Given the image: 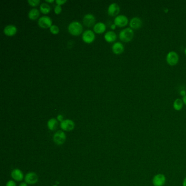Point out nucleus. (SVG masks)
<instances>
[{"label": "nucleus", "mask_w": 186, "mask_h": 186, "mask_svg": "<svg viewBox=\"0 0 186 186\" xmlns=\"http://www.w3.org/2000/svg\"><path fill=\"white\" fill-rule=\"evenodd\" d=\"M134 36V31L131 28H127L121 30L119 33V38L121 41L128 43L132 41Z\"/></svg>", "instance_id": "obj_1"}, {"label": "nucleus", "mask_w": 186, "mask_h": 186, "mask_svg": "<svg viewBox=\"0 0 186 186\" xmlns=\"http://www.w3.org/2000/svg\"><path fill=\"white\" fill-rule=\"evenodd\" d=\"M68 30L69 32L73 36H79L83 32V27L80 22L74 21L71 22L69 24Z\"/></svg>", "instance_id": "obj_2"}, {"label": "nucleus", "mask_w": 186, "mask_h": 186, "mask_svg": "<svg viewBox=\"0 0 186 186\" xmlns=\"http://www.w3.org/2000/svg\"><path fill=\"white\" fill-rule=\"evenodd\" d=\"M167 63L170 66H175L179 61V56L176 52L171 51L169 52L166 56Z\"/></svg>", "instance_id": "obj_3"}, {"label": "nucleus", "mask_w": 186, "mask_h": 186, "mask_svg": "<svg viewBox=\"0 0 186 186\" xmlns=\"http://www.w3.org/2000/svg\"><path fill=\"white\" fill-rule=\"evenodd\" d=\"M54 143L58 145H61L66 140V135L63 131H58L53 135Z\"/></svg>", "instance_id": "obj_4"}, {"label": "nucleus", "mask_w": 186, "mask_h": 186, "mask_svg": "<svg viewBox=\"0 0 186 186\" xmlns=\"http://www.w3.org/2000/svg\"><path fill=\"white\" fill-rule=\"evenodd\" d=\"M113 22L116 26L119 28H124L128 24L129 20L126 15H118L115 18Z\"/></svg>", "instance_id": "obj_5"}, {"label": "nucleus", "mask_w": 186, "mask_h": 186, "mask_svg": "<svg viewBox=\"0 0 186 186\" xmlns=\"http://www.w3.org/2000/svg\"><path fill=\"white\" fill-rule=\"evenodd\" d=\"M60 127L63 131L66 132L73 131L75 127V123L70 119L64 120L61 122Z\"/></svg>", "instance_id": "obj_6"}, {"label": "nucleus", "mask_w": 186, "mask_h": 186, "mask_svg": "<svg viewBox=\"0 0 186 186\" xmlns=\"http://www.w3.org/2000/svg\"><path fill=\"white\" fill-rule=\"evenodd\" d=\"M25 182L29 184H34L38 181V176L34 172H28L24 178Z\"/></svg>", "instance_id": "obj_7"}, {"label": "nucleus", "mask_w": 186, "mask_h": 186, "mask_svg": "<svg viewBox=\"0 0 186 186\" xmlns=\"http://www.w3.org/2000/svg\"><path fill=\"white\" fill-rule=\"evenodd\" d=\"M52 23L53 22L52 19L48 16H43L39 18L38 21L39 26L43 28H50V26L52 25Z\"/></svg>", "instance_id": "obj_8"}, {"label": "nucleus", "mask_w": 186, "mask_h": 186, "mask_svg": "<svg viewBox=\"0 0 186 186\" xmlns=\"http://www.w3.org/2000/svg\"><path fill=\"white\" fill-rule=\"evenodd\" d=\"M82 39L85 43L90 44L94 41L95 34L92 30H87L85 31L82 35Z\"/></svg>", "instance_id": "obj_9"}, {"label": "nucleus", "mask_w": 186, "mask_h": 186, "mask_svg": "<svg viewBox=\"0 0 186 186\" xmlns=\"http://www.w3.org/2000/svg\"><path fill=\"white\" fill-rule=\"evenodd\" d=\"M166 182V178L162 173H158L152 179V183L154 186H164Z\"/></svg>", "instance_id": "obj_10"}, {"label": "nucleus", "mask_w": 186, "mask_h": 186, "mask_svg": "<svg viewBox=\"0 0 186 186\" xmlns=\"http://www.w3.org/2000/svg\"><path fill=\"white\" fill-rule=\"evenodd\" d=\"M83 22L85 26L88 28H90L95 25L94 24L96 22V18L94 15L92 14L88 13L84 15Z\"/></svg>", "instance_id": "obj_11"}, {"label": "nucleus", "mask_w": 186, "mask_h": 186, "mask_svg": "<svg viewBox=\"0 0 186 186\" xmlns=\"http://www.w3.org/2000/svg\"><path fill=\"white\" fill-rule=\"evenodd\" d=\"M120 12L119 5L116 3H112L109 5L108 8V13L111 17H116Z\"/></svg>", "instance_id": "obj_12"}, {"label": "nucleus", "mask_w": 186, "mask_h": 186, "mask_svg": "<svg viewBox=\"0 0 186 186\" xmlns=\"http://www.w3.org/2000/svg\"><path fill=\"white\" fill-rule=\"evenodd\" d=\"M129 28L132 30H138L141 28L142 26V21L141 19L139 17H134L131 19L129 22Z\"/></svg>", "instance_id": "obj_13"}, {"label": "nucleus", "mask_w": 186, "mask_h": 186, "mask_svg": "<svg viewBox=\"0 0 186 186\" xmlns=\"http://www.w3.org/2000/svg\"><path fill=\"white\" fill-rule=\"evenodd\" d=\"M11 176L13 180L18 182L22 181L24 177V173H23V171L18 168L14 169L12 170L11 173Z\"/></svg>", "instance_id": "obj_14"}, {"label": "nucleus", "mask_w": 186, "mask_h": 186, "mask_svg": "<svg viewBox=\"0 0 186 186\" xmlns=\"http://www.w3.org/2000/svg\"><path fill=\"white\" fill-rule=\"evenodd\" d=\"M111 49H112V51L115 54L120 55L124 52V45L120 42H117L113 43L112 45Z\"/></svg>", "instance_id": "obj_15"}, {"label": "nucleus", "mask_w": 186, "mask_h": 186, "mask_svg": "<svg viewBox=\"0 0 186 186\" xmlns=\"http://www.w3.org/2000/svg\"><path fill=\"white\" fill-rule=\"evenodd\" d=\"M3 32L7 36H13L17 33V28L15 25L12 24L8 25L5 26V28H4Z\"/></svg>", "instance_id": "obj_16"}, {"label": "nucleus", "mask_w": 186, "mask_h": 186, "mask_svg": "<svg viewBox=\"0 0 186 186\" xmlns=\"http://www.w3.org/2000/svg\"><path fill=\"white\" fill-rule=\"evenodd\" d=\"M104 39L107 42L112 43L116 40L117 34L113 31H109L106 32L104 34Z\"/></svg>", "instance_id": "obj_17"}, {"label": "nucleus", "mask_w": 186, "mask_h": 186, "mask_svg": "<svg viewBox=\"0 0 186 186\" xmlns=\"http://www.w3.org/2000/svg\"><path fill=\"white\" fill-rule=\"evenodd\" d=\"M106 30V25L103 22L97 23L93 26V31L97 33H102Z\"/></svg>", "instance_id": "obj_18"}, {"label": "nucleus", "mask_w": 186, "mask_h": 186, "mask_svg": "<svg viewBox=\"0 0 186 186\" xmlns=\"http://www.w3.org/2000/svg\"><path fill=\"white\" fill-rule=\"evenodd\" d=\"M58 121L55 118H52L48 120L47 126L50 131H53L58 127Z\"/></svg>", "instance_id": "obj_19"}, {"label": "nucleus", "mask_w": 186, "mask_h": 186, "mask_svg": "<svg viewBox=\"0 0 186 186\" xmlns=\"http://www.w3.org/2000/svg\"><path fill=\"white\" fill-rule=\"evenodd\" d=\"M39 15H40V12L38 9L34 8L30 9L28 14L29 19L31 20H36L38 19Z\"/></svg>", "instance_id": "obj_20"}, {"label": "nucleus", "mask_w": 186, "mask_h": 186, "mask_svg": "<svg viewBox=\"0 0 186 186\" xmlns=\"http://www.w3.org/2000/svg\"><path fill=\"white\" fill-rule=\"evenodd\" d=\"M183 105H184V103H183L182 99L180 98H177L173 102V109H175L176 111H180L183 108Z\"/></svg>", "instance_id": "obj_21"}, {"label": "nucleus", "mask_w": 186, "mask_h": 186, "mask_svg": "<svg viewBox=\"0 0 186 186\" xmlns=\"http://www.w3.org/2000/svg\"><path fill=\"white\" fill-rule=\"evenodd\" d=\"M39 9L42 13L43 14H48L50 12L51 10V7L50 6L49 4H48L47 3H42L39 6Z\"/></svg>", "instance_id": "obj_22"}, {"label": "nucleus", "mask_w": 186, "mask_h": 186, "mask_svg": "<svg viewBox=\"0 0 186 186\" xmlns=\"http://www.w3.org/2000/svg\"><path fill=\"white\" fill-rule=\"evenodd\" d=\"M50 32H52L53 34H56L59 33L60 29L57 25H52L49 28Z\"/></svg>", "instance_id": "obj_23"}, {"label": "nucleus", "mask_w": 186, "mask_h": 186, "mask_svg": "<svg viewBox=\"0 0 186 186\" xmlns=\"http://www.w3.org/2000/svg\"><path fill=\"white\" fill-rule=\"evenodd\" d=\"M28 3L30 6L32 7H35L38 6L40 3V0H28Z\"/></svg>", "instance_id": "obj_24"}, {"label": "nucleus", "mask_w": 186, "mask_h": 186, "mask_svg": "<svg viewBox=\"0 0 186 186\" xmlns=\"http://www.w3.org/2000/svg\"><path fill=\"white\" fill-rule=\"evenodd\" d=\"M61 11H62V8H61V7L60 5H56L55 7V8H54V12H55V13L56 14H59L61 12Z\"/></svg>", "instance_id": "obj_25"}, {"label": "nucleus", "mask_w": 186, "mask_h": 186, "mask_svg": "<svg viewBox=\"0 0 186 186\" xmlns=\"http://www.w3.org/2000/svg\"><path fill=\"white\" fill-rule=\"evenodd\" d=\"M6 186H17V184L13 180H9L7 182Z\"/></svg>", "instance_id": "obj_26"}, {"label": "nucleus", "mask_w": 186, "mask_h": 186, "mask_svg": "<svg viewBox=\"0 0 186 186\" xmlns=\"http://www.w3.org/2000/svg\"><path fill=\"white\" fill-rule=\"evenodd\" d=\"M56 3H57L58 5H62V4H64V3L67 2V0H56Z\"/></svg>", "instance_id": "obj_27"}, {"label": "nucleus", "mask_w": 186, "mask_h": 186, "mask_svg": "<svg viewBox=\"0 0 186 186\" xmlns=\"http://www.w3.org/2000/svg\"><path fill=\"white\" fill-rule=\"evenodd\" d=\"M57 120L58 121H60L61 122H62V121H63L64 120H63V116L61 114L58 115V116H57Z\"/></svg>", "instance_id": "obj_28"}, {"label": "nucleus", "mask_w": 186, "mask_h": 186, "mask_svg": "<svg viewBox=\"0 0 186 186\" xmlns=\"http://www.w3.org/2000/svg\"><path fill=\"white\" fill-rule=\"evenodd\" d=\"M180 94H181L182 96H185L186 95V92L184 90H182V91L180 92Z\"/></svg>", "instance_id": "obj_29"}, {"label": "nucleus", "mask_w": 186, "mask_h": 186, "mask_svg": "<svg viewBox=\"0 0 186 186\" xmlns=\"http://www.w3.org/2000/svg\"><path fill=\"white\" fill-rule=\"evenodd\" d=\"M19 186H28V183H26V182H22L19 184Z\"/></svg>", "instance_id": "obj_30"}, {"label": "nucleus", "mask_w": 186, "mask_h": 186, "mask_svg": "<svg viewBox=\"0 0 186 186\" xmlns=\"http://www.w3.org/2000/svg\"><path fill=\"white\" fill-rule=\"evenodd\" d=\"M116 25L115 24H113L111 25V27H110V28H111L112 29V30H115V29L116 28Z\"/></svg>", "instance_id": "obj_31"}, {"label": "nucleus", "mask_w": 186, "mask_h": 186, "mask_svg": "<svg viewBox=\"0 0 186 186\" xmlns=\"http://www.w3.org/2000/svg\"><path fill=\"white\" fill-rule=\"evenodd\" d=\"M182 101L183 102V103H184V104L186 105V95L185 96L183 97V98H182Z\"/></svg>", "instance_id": "obj_32"}, {"label": "nucleus", "mask_w": 186, "mask_h": 186, "mask_svg": "<svg viewBox=\"0 0 186 186\" xmlns=\"http://www.w3.org/2000/svg\"><path fill=\"white\" fill-rule=\"evenodd\" d=\"M182 185L183 186H186V177L184 178V180L183 181V183H182Z\"/></svg>", "instance_id": "obj_33"}, {"label": "nucleus", "mask_w": 186, "mask_h": 186, "mask_svg": "<svg viewBox=\"0 0 186 186\" xmlns=\"http://www.w3.org/2000/svg\"><path fill=\"white\" fill-rule=\"evenodd\" d=\"M45 1L47 2H48V3H52V2H53L54 1H53V0H45Z\"/></svg>", "instance_id": "obj_34"}, {"label": "nucleus", "mask_w": 186, "mask_h": 186, "mask_svg": "<svg viewBox=\"0 0 186 186\" xmlns=\"http://www.w3.org/2000/svg\"><path fill=\"white\" fill-rule=\"evenodd\" d=\"M184 53H185V55H186V48L185 49V50H184Z\"/></svg>", "instance_id": "obj_35"}]
</instances>
